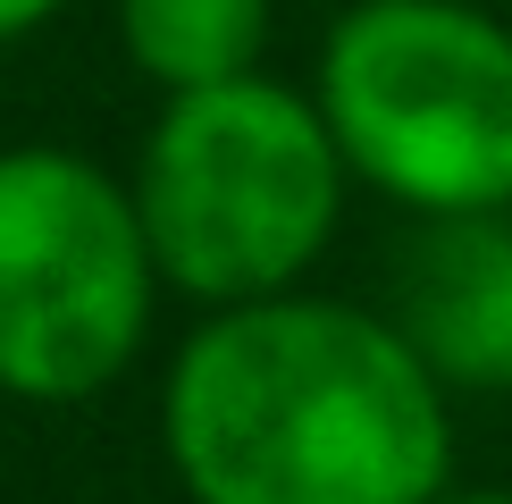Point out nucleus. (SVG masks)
<instances>
[{
  "instance_id": "obj_4",
  "label": "nucleus",
  "mask_w": 512,
  "mask_h": 504,
  "mask_svg": "<svg viewBox=\"0 0 512 504\" xmlns=\"http://www.w3.org/2000/svg\"><path fill=\"white\" fill-rule=\"evenodd\" d=\"M160 261L135 185L68 143L0 152V395L93 404L152 336Z\"/></svg>"
},
{
  "instance_id": "obj_5",
  "label": "nucleus",
  "mask_w": 512,
  "mask_h": 504,
  "mask_svg": "<svg viewBox=\"0 0 512 504\" xmlns=\"http://www.w3.org/2000/svg\"><path fill=\"white\" fill-rule=\"evenodd\" d=\"M395 328L445 387L512 395V210L420 219L395 261Z\"/></svg>"
},
{
  "instance_id": "obj_7",
  "label": "nucleus",
  "mask_w": 512,
  "mask_h": 504,
  "mask_svg": "<svg viewBox=\"0 0 512 504\" xmlns=\"http://www.w3.org/2000/svg\"><path fill=\"white\" fill-rule=\"evenodd\" d=\"M59 9H68V0H0V51H9V42H26V34H42Z\"/></svg>"
},
{
  "instance_id": "obj_3",
  "label": "nucleus",
  "mask_w": 512,
  "mask_h": 504,
  "mask_svg": "<svg viewBox=\"0 0 512 504\" xmlns=\"http://www.w3.org/2000/svg\"><path fill=\"white\" fill-rule=\"evenodd\" d=\"M311 101L370 194L412 219L512 210V26L471 0H361L319 42Z\"/></svg>"
},
{
  "instance_id": "obj_8",
  "label": "nucleus",
  "mask_w": 512,
  "mask_h": 504,
  "mask_svg": "<svg viewBox=\"0 0 512 504\" xmlns=\"http://www.w3.org/2000/svg\"><path fill=\"white\" fill-rule=\"evenodd\" d=\"M437 504H512V488H445Z\"/></svg>"
},
{
  "instance_id": "obj_6",
  "label": "nucleus",
  "mask_w": 512,
  "mask_h": 504,
  "mask_svg": "<svg viewBox=\"0 0 512 504\" xmlns=\"http://www.w3.org/2000/svg\"><path fill=\"white\" fill-rule=\"evenodd\" d=\"M269 17V0H118V51L160 93H210L261 76Z\"/></svg>"
},
{
  "instance_id": "obj_1",
  "label": "nucleus",
  "mask_w": 512,
  "mask_h": 504,
  "mask_svg": "<svg viewBox=\"0 0 512 504\" xmlns=\"http://www.w3.org/2000/svg\"><path fill=\"white\" fill-rule=\"evenodd\" d=\"M445 395L395 311L269 294L177 345L160 446L194 504H437L454 488Z\"/></svg>"
},
{
  "instance_id": "obj_2",
  "label": "nucleus",
  "mask_w": 512,
  "mask_h": 504,
  "mask_svg": "<svg viewBox=\"0 0 512 504\" xmlns=\"http://www.w3.org/2000/svg\"><path fill=\"white\" fill-rule=\"evenodd\" d=\"M345 152L311 93L277 76H236L210 93H168L143 135L135 210L160 286L202 311L294 294L345 219Z\"/></svg>"
}]
</instances>
